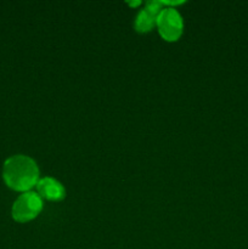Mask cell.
<instances>
[{"instance_id": "cell-1", "label": "cell", "mask_w": 248, "mask_h": 249, "mask_svg": "<svg viewBox=\"0 0 248 249\" xmlns=\"http://www.w3.org/2000/svg\"><path fill=\"white\" fill-rule=\"evenodd\" d=\"M2 177L9 187L16 191H27L38 182V165L27 156H12L5 160Z\"/></svg>"}, {"instance_id": "cell-2", "label": "cell", "mask_w": 248, "mask_h": 249, "mask_svg": "<svg viewBox=\"0 0 248 249\" xmlns=\"http://www.w3.org/2000/svg\"><path fill=\"white\" fill-rule=\"evenodd\" d=\"M41 198L35 192H24L12 206V216L16 221L26 223L35 218L41 211Z\"/></svg>"}, {"instance_id": "cell-3", "label": "cell", "mask_w": 248, "mask_h": 249, "mask_svg": "<svg viewBox=\"0 0 248 249\" xmlns=\"http://www.w3.org/2000/svg\"><path fill=\"white\" fill-rule=\"evenodd\" d=\"M156 24L158 26V31H159L160 36L168 41H174L179 39V36L182 33V28H184L181 16L173 7L160 10L157 16Z\"/></svg>"}, {"instance_id": "cell-4", "label": "cell", "mask_w": 248, "mask_h": 249, "mask_svg": "<svg viewBox=\"0 0 248 249\" xmlns=\"http://www.w3.org/2000/svg\"><path fill=\"white\" fill-rule=\"evenodd\" d=\"M160 2L159 1H148L146 7L138 15L135 22V27L139 32H148L152 29L157 22V16L160 12Z\"/></svg>"}, {"instance_id": "cell-5", "label": "cell", "mask_w": 248, "mask_h": 249, "mask_svg": "<svg viewBox=\"0 0 248 249\" xmlns=\"http://www.w3.org/2000/svg\"><path fill=\"white\" fill-rule=\"evenodd\" d=\"M38 195L49 201H60L65 197L66 191L62 185L53 178H44L36 182Z\"/></svg>"}]
</instances>
